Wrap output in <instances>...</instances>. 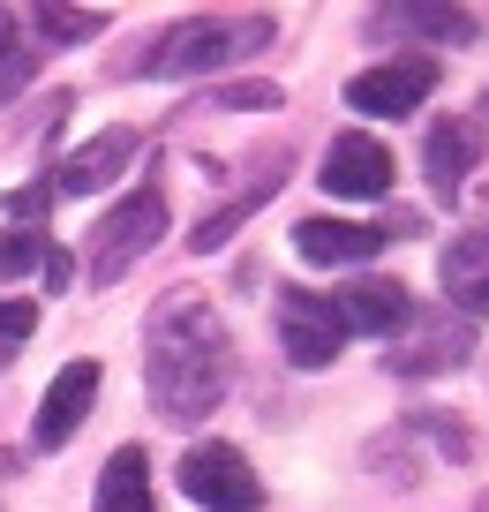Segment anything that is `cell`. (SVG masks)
Segmentation results:
<instances>
[{
  "instance_id": "9",
  "label": "cell",
  "mask_w": 489,
  "mask_h": 512,
  "mask_svg": "<svg viewBox=\"0 0 489 512\" xmlns=\"http://www.w3.org/2000/svg\"><path fill=\"white\" fill-rule=\"evenodd\" d=\"M136 151H143L136 128H98L83 151H68V159H61V174H53L46 189H53V196H91V189H106V181H121Z\"/></svg>"
},
{
  "instance_id": "3",
  "label": "cell",
  "mask_w": 489,
  "mask_h": 512,
  "mask_svg": "<svg viewBox=\"0 0 489 512\" xmlns=\"http://www.w3.org/2000/svg\"><path fill=\"white\" fill-rule=\"evenodd\" d=\"M158 234H166V189H158V181L151 189H128L121 204L91 226V241H83V279H91V287H113Z\"/></svg>"
},
{
  "instance_id": "17",
  "label": "cell",
  "mask_w": 489,
  "mask_h": 512,
  "mask_svg": "<svg viewBox=\"0 0 489 512\" xmlns=\"http://www.w3.org/2000/svg\"><path fill=\"white\" fill-rule=\"evenodd\" d=\"M98 512H158L151 505V460L136 445H121L98 475Z\"/></svg>"
},
{
  "instance_id": "20",
  "label": "cell",
  "mask_w": 489,
  "mask_h": 512,
  "mask_svg": "<svg viewBox=\"0 0 489 512\" xmlns=\"http://www.w3.org/2000/svg\"><path fill=\"white\" fill-rule=\"evenodd\" d=\"M38 61H46V46H38V38H8V46H0V106H8V98L38 76Z\"/></svg>"
},
{
  "instance_id": "14",
  "label": "cell",
  "mask_w": 489,
  "mask_h": 512,
  "mask_svg": "<svg viewBox=\"0 0 489 512\" xmlns=\"http://www.w3.org/2000/svg\"><path fill=\"white\" fill-rule=\"evenodd\" d=\"M422 159H429V189H437L444 204H452V196L467 189L474 159H482V121H467V113L437 121V128H429V144H422Z\"/></svg>"
},
{
  "instance_id": "1",
  "label": "cell",
  "mask_w": 489,
  "mask_h": 512,
  "mask_svg": "<svg viewBox=\"0 0 489 512\" xmlns=\"http://www.w3.org/2000/svg\"><path fill=\"white\" fill-rule=\"evenodd\" d=\"M143 384L151 407L174 430L211 422V407L234 392V339H226L219 309L211 302H166L143 332Z\"/></svg>"
},
{
  "instance_id": "22",
  "label": "cell",
  "mask_w": 489,
  "mask_h": 512,
  "mask_svg": "<svg viewBox=\"0 0 489 512\" xmlns=\"http://www.w3.org/2000/svg\"><path fill=\"white\" fill-rule=\"evenodd\" d=\"M31 332H38V309L31 302H0V362H8Z\"/></svg>"
},
{
  "instance_id": "15",
  "label": "cell",
  "mask_w": 489,
  "mask_h": 512,
  "mask_svg": "<svg viewBox=\"0 0 489 512\" xmlns=\"http://www.w3.org/2000/svg\"><path fill=\"white\" fill-rule=\"evenodd\" d=\"M369 31H392V38H437V46H474L482 38V16L474 8H422V0H399V8H377Z\"/></svg>"
},
{
  "instance_id": "25",
  "label": "cell",
  "mask_w": 489,
  "mask_h": 512,
  "mask_svg": "<svg viewBox=\"0 0 489 512\" xmlns=\"http://www.w3.org/2000/svg\"><path fill=\"white\" fill-rule=\"evenodd\" d=\"M8 38H16V16H8V8H0V46H8Z\"/></svg>"
},
{
  "instance_id": "12",
  "label": "cell",
  "mask_w": 489,
  "mask_h": 512,
  "mask_svg": "<svg viewBox=\"0 0 489 512\" xmlns=\"http://www.w3.org/2000/svg\"><path fill=\"white\" fill-rule=\"evenodd\" d=\"M474 354V332L452 317H414V339L407 347H392L384 362H392V377H437V369H459Z\"/></svg>"
},
{
  "instance_id": "18",
  "label": "cell",
  "mask_w": 489,
  "mask_h": 512,
  "mask_svg": "<svg viewBox=\"0 0 489 512\" xmlns=\"http://www.w3.org/2000/svg\"><path fill=\"white\" fill-rule=\"evenodd\" d=\"M106 31V8H38L31 16V38L38 46H83V38Z\"/></svg>"
},
{
  "instance_id": "21",
  "label": "cell",
  "mask_w": 489,
  "mask_h": 512,
  "mask_svg": "<svg viewBox=\"0 0 489 512\" xmlns=\"http://www.w3.org/2000/svg\"><path fill=\"white\" fill-rule=\"evenodd\" d=\"M204 106H226V113H256V106H279V91H271V83H219V91H211Z\"/></svg>"
},
{
  "instance_id": "2",
  "label": "cell",
  "mask_w": 489,
  "mask_h": 512,
  "mask_svg": "<svg viewBox=\"0 0 489 512\" xmlns=\"http://www.w3.org/2000/svg\"><path fill=\"white\" fill-rule=\"evenodd\" d=\"M271 38H279L271 16H189L143 53L136 76H204V68H234V61H256Z\"/></svg>"
},
{
  "instance_id": "8",
  "label": "cell",
  "mask_w": 489,
  "mask_h": 512,
  "mask_svg": "<svg viewBox=\"0 0 489 512\" xmlns=\"http://www.w3.org/2000/svg\"><path fill=\"white\" fill-rule=\"evenodd\" d=\"M98 377H106L98 362H68L61 377L46 384V400H38V422H31V445H38V452H61L68 437L83 430V415H91V400H98Z\"/></svg>"
},
{
  "instance_id": "24",
  "label": "cell",
  "mask_w": 489,
  "mask_h": 512,
  "mask_svg": "<svg viewBox=\"0 0 489 512\" xmlns=\"http://www.w3.org/2000/svg\"><path fill=\"white\" fill-rule=\"evenodd\" d=\"M76 279V264H68V249H46V287H68Z\"/></svg>"
},
{
  "instance_id": "6",
  "label": "cell",
  "mask_w": 489,
  "mask_h": 512,
  "mask_svg": "<svg viewBox=\"0 0 489 512\" xmlns=\"http://www.w3.org/2000/svg\"><path fill=\"white\" fill-rule=\"evenodd\" d=\"M429 91H437V61L429 53H399V61H377L347 83V106L369 113V121H407Z\"/></svg>"
},
{
  "instance_id": "16",
  "label": "cell",
  "mask_w": 489,
  "mask_h": 512,
  "mask_svg": "<svg viewBox=\"0 0 489 512\" xmlns=\"http://www.w3.org/2000/svg\"><path fill=\"white\" fill-rule=\"evenodd\" d=\"M279 181H286V166H279V159H256V181H249V189H241V196H234V204H226V211H204V226H196V234H189V249H196V256H211V249H219V241H234V226L249 219V211L264 204V196L279 189Z\"/></svg>"
},
{
  "instance_id": "23",
  "label": "cell",
  "mask_w": 489,
  "mask_h": 512,
  "mask_svg": "<svg viewBox=\"0 0 489 512\" xmlns=\"http://www.w3.org/2000/svg\"><path fill=\"white\" fill-rule=\"evenodd\" d=\"M46 204H53V189H46V181H38V189H16V196H8V211H16V219H46Z\"/></svg>"
},
{
  "instance_id": "5",
  "label": "cell",
  "mask_w": 489,
  "mask_h": 512,
  "mask_svg": "<svg viewBox=\"0 0 489 512\" xmlns=\"http://www.w3.org/2000/svg\"><path fill=\"white\" fill-rule=\"evenodd\" d=\"M279 347L294 369H332L347 347V324H339L332 294L316 287H279Z\"/></svg>"
},
{
  "instance_id": "13",
  "label": "cell",
  "mask_w": 489,
  "mask_h": 512,
  "mask_svg": "<svg viewBox=\"0 0 489 512\" xmlns=\"http://www.w3.org/2000/svg\"><path fill=\"white\" fill-rule=\"evenodd\" d=\"M332 309H339V324H347V339H354V332L392 339V332H407V324H414L407 287H392V279H362V287H339V294H332Z\"/></svg>"
},
{
  "instance_id": "4",
  "label": "cell",
  "mask_w": 489,
  "mask_h": 512,
  "mask_svg": "<svg viewBox=\"0 0 489 512\" xmlns=\"http://www.w3.org/2000/svg\"><path fill=\"white\" fill-rule=\"evenodd\" d=\"M181 497H196L204 512H256L264 505V482H256V467L241 460V445H189L181 452Z\"/></svg>"
},
{
  "instance_id": "19",
  "label": "cell",
  "mask_w": 489,
  "mask_h": 512,
  "mask_svg": "<svg viewBox=\"0 0 489 512\" xmlns=\"http://www.w3.org/2000/svg\"><path fill=\"white\" fill-rule=\"evenodd\" d=\"M46 249L53 241L38 234V226H0V279H23L31 264L46 272Z\"/></svg>"
},
{
  "instance_id": "7",
  "label": "cell",
  "mask_w": 489,
  "mask_h": 512,
  "mask_svg": "<svg viewBox=\"0 0 489 512\" xmlns=\"http://www.w3.org/2000/svg\"><path fill=\"white\" fill-rule=\"evenodd\" d=\"M414 211H399V219H384V226H369V219H301L294 226V249H301V264H369V256L384 249L392 234H414Z\"/></svg>"
},
{
  "instance_id": "10",
  "label": "cell",
  "mask_w": 489,
  "mask_h": 512,
  "mask_svg": "<svg viewBox=\"0 0 489 512\" xmlns=\"http://www.w3.org/2000/svg\"><path fill=\"white\" fill-rule=\"evenodd\" d=\"M316 174H324V189H332V196H354V204H362V196L392 189V151H384L377 136L354 128V136H332V151H324Z\"/></svg>"
},
{
  "instance_id": "11",
  "label": "cell",
  "mask_w": 489,
  "mask_h": 512,
  "mask_svg": "<svg viewBox=\"0 0 489 512\" xmlns=\"http://www.w3.org/2000/svg\"><path fill=\"white\" fill-rule=\"evenodd\" d=\"M437 279H444V302L459 317H489V226H467V234L444 241Z\"/></svg>"
}]
</instances>
